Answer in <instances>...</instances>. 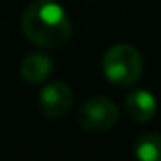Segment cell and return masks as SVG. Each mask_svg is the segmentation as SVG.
Here are the masks:
<instances>
[{"label":"cell","instance_id":"2","mask_svg":"<svg viewBox=\"0 0 161 161\" xmlns=\"http://www.w3.org/2000/svg\"><path fill=\"white\" fill-rule=\"evenodd\" d=\"M102 69L111 83L132 85L144 71V59L135 47L128 43H118L108 49L102 57Z\"/></svg>","mask_w":161,"mask_h":161},{"label":"cell","instance_id":"3","mask_svg":"<svg viewBox=\"0 0 161 161\" xmlns=\"http://www.w3.org/2000/svg\"><path fill=\"white\" fill-rule=\"evenodd\" d=\"M78 125L85 132L102 133L113 128L119 119V108L108 97H92L78 109Z\"/></svg>","mask_w":161,"mask_h":161},{"label":"cell","instance_id":"4","mask_svg":"<svg viewBox=\"0 0 161 161\" xmlns=\"http://www.w3.org/2000/svg\"><path fill=\"white\" fill-rule=\"evenodd\" d=\"M38 106L42 114L47 118H63L73 106V90L63 81H52L42 88L38 95Z\"/></svg>","mask_w":161,"mask_h":161},{"label":"cell","instance_id":"6","mask_svg":"<svg viewBox=\"0 0 161 161\" xmlns=\"http://www.w3.org/2000/svg\"><path fill=\"white\" fill-rule=\"evenodd\" d=\"M52 59L43 52H31L21 61L19 73L26 83L38 85L43 83L52 75Z\"/></svg>","mask_w":161,"mask_h":161},{"label":"cell","instance_id":"1","mask_svg":"<svg viewBox=\"0 0 161 161\" xmlns=\"http://www.w3.org/2000/svg\"><path fill=\"white\" fill-rule=\"evenodd\" d=\"M25 36L36 47L56 49L71 38V19L56 0H35L21 19Z\"/></svg>","mask_w":161,"mask_h":161},{"label":"cell","instance_id":"5","mask_svg":"<svg viewBox=\"0 0 161 161\" xmlns=\"http://www.w3.org/2000/svg\"><path fill=\"white\" fill-rule=\"evenodd\" d=\"M125 111L135 123H147L156 116L158 102L156 97L146 88L133 90L125 99Z\"/></svg>","mask_w":161,"mask_h":161},{"label":"cell","instance_id":"7","mask_svg":"<svg viewBox=\"0 0 161 161\" xmlns=\"http://www.w3.org/2000/svg\"><path fill=\"white\" fill-rule=\"evenodd\" d=\"M135 156L142 161H161V135L159 133H144L135 140Z\"/></svg>","mask_w":161,"mask_h":161}]
</instances>
